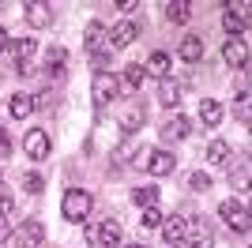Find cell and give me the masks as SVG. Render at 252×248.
I'll use <instances>...</instances> for the list:
<instances>
[{
    "mask_svg": "<svg viewBox=\"0 0 252 248\" xmlns=\"http://www.w3.org/2000/svg\"><path fill=\"white\" fill-rule=\"evenodd\" d=\"M91 207H94V199H91L87 188H68V192H64V203H61V215L68 218V222H83V218L91 215Z\"/></svg>",
    "mask_w": 252,
    "mask_h": 248,
    "instance_id": "6da1fadb",
    "label": "cell"
},
{
    "mask_svg": "<svg viewBox=\"0 0 252 248\" xmlns=\"http://www.w3.org/2000/svg\"><path fill=\"white\" fill-rule=\"evenodd\" d=\"M87 241H91V245H102V248H117L125 241V229H121L117 218H105V222H98V226L87 229Z\"/></svg>",
    "mask_w": 252,
    "mask_h": 248,
    "instance_id": "7a4b0ae2",
    "label": "cell"
},
{
    "mask_svg": "<svg viewBox=\"0 0 252 248\" xmlns=\"http://www.w3.org/2000/svg\"><path fill=\"white\" fill-rule=\"evenodd\" d=\"M185 245L189 248H215V233H211L207 218H189V226H185Z\"/></svg>",
    "mask_w": 252,
    "mask_h": 248,
    "instance_id": "3957f363",
    "label": "cell"
},
{
    "mask_svg": "<svg viewBox=\"0 0 252 248\" xmlns=\"http://www.w3.org/2000/svg\"><path fill=\"white\" fill-rule=\"evenodd\" d=\"M91 91H94V102H98V105H109V102H117V98H121V83H117V75L98 72L94 83H91Z\"/></svg>",
    "mask_w": 252,
    "mask_h": 248,
    "instance_id": "277c9868",
    "label": "cell"
},
{
    "mask_svg": "<svg viewBox=\"0 0 252 248\" xmlns=\"http://www.w3.org/2000/svg\"><path fill=\"white\" fill-rule=\"evenodd\" d=\"M23 151H27V158H34V162H45V158H49V132H45V128H31V132L23 135Z\"/></svg>",
    "mask_w": 252,
    "mask_h": 248,
    "instance_id": "5b68a950",
    "label": "cell"
},
{
    "mask_svg": "<svg viewBox=\"0 0 252 248\" xmlns=\"http://www.w3.org/2000/svg\"><path fill=\"white\" fill-rule=\"evenodd\" d=\"M42 241H45V226L38 218H27V222L15 229V245L19 248H42Z\"/></svg>",
    "mask_w": 252,
    "mask_h": 248,
    "instance_id": "8992f818",
    "label": "cell"
},
{
    "mask_svg": "<svg viewBox=\"0 0 252 248\" xmlns=\"http://www.w3.org/2000/svg\"><path fill=\"white\" fill-rule=\"evenodd\" d=\"M143 169L155 173V177H169L177 169V158L169 155V151H147V155H143Z\"/></svg>",
    "mask_w": 252,
    "mask_h": 248,
    "instance_id": "52a82bcc",
    "label": "cell"
},
{
    "mask_svg": "<svg viewBox=\"0 0 252 248\" xmlns=\"http://www.w3.org/2000/svg\"><path fill=\"white\" fill-rule=\"evenodd\" d=\"M219 215H222V222L230 229H237V233H249V211H245L237 199H226V203L219 207Z\"/></svg>",
    "mask_w": 252,
    "mask_h": 248,
    "instance_id": "ba28073f",
    "label": "cell"
},
{
    "mask_svg": "<svg viewBox=\"0 0 252 248\" xmlns=\"http://www.w3.org/2000/svg\"><path fill=\"white\" fill-rule=\"evenodd\" d=\"M23 19L31 23L34 31H45V27H53V8L45 0H31V4H23Z\"/></svg>",
    "mask_w": 252,
    "mask_h": 248,
    "instance_id": "9c48e42d",
    "label": "cell"
},
{
    "mask_svg": "<svg viewBox=\"0 0 252 248\" xmlns=\"http://www.w3.org/2000/svg\"><path fill=\"white\" fill-rule=\"evenodd\" d=\"M222 27L230 38H241L245 27H249V15H245V4H226V15H222Z\"/></svg>",
    "mask_w": 252,
    "mask_h": 248,
    "instance_id": "30bf717a",
    "label": "cell"
},
{
    "mask_svg": "<svg viewBox=\"0 0 252 248\" xmlns=\"http://www.w3.org/2000/svg\"><path fill=\"white\" fill-rule=\"evenodd\" d=\"M147 124V109L139 102H128L125 109H121V132H128V135H136L139 128Z\"/></svg>",
    "mask_w": 252,
    "mask_h": 248,
    "instance_id": "8fae6325",
    "label": "cell"
},
{
    "mask_svg": "<svg viewBox=\"0 0 252 248\" xmlns=\"http://www.w3.org/2000/svg\"><path fill=\"white\" fill-rule=\"evenodd\" d=\"M222 61L230 64V68H245V64H249V45H245L241 38H230L222 45Z\"/></svg>",
    "mask_w": 252,
    "mask_h": 248,
    "instance_id": "7c38bea8",
    "label": "cell"
},
{
    "mask_svg": "<svg viewBox=\"0 0 252 248\" xmlns=\"http://www.w3.org/2000/svg\"><path fill=\"white\" fill-rule=\"evenodd\" d=\"M185 226H189V218H181V215H173V218H162V237H166V245H185Z\"/></svg>",
    "mask_w": 252,
    "mask_h": 248,
    "instance_id": "4fadbf2b",
    "label": "cell"
},
{
    "mask_svg": "<svg viewBox=\"0 0 252 248\" xmlns=\"http://www.w3.org/2000/svg\"><path fill=\"white\" fill-rule=\"evenodd\" d=\"M136 34H139L136 23H117L113 31H109V49H125V45H132Z\"/></svg>",
    "mask_w": 252,
    "mask_h": 248,
    "instance_id": "5bb4252c",
    "label": "cell"
},
{
    "mask_svg": "<svg viewBox=\"0 0 252 248\" xmlns=\"http://www.w3.org/2000/svg\"><path fill=\"white\" fill-rule=\"evenodd\" d=\"M158 102L166 105V109H173V105L181 102V87L173 75H166V79H158Z\"/></svg>",
    "mask_w": 252,
    "mask_h": 248,
    "instance_id": "9a60e30c",
    "label": "cell"
},
{
    "mask_svg": "<svg viewBox=\"0 0 252 248\" xmlns=\"http://www.w3.org/2000/svg\"><path fill=\"white\" fill-rule=\"evenodd\" d=\"M121 91H139V87H143V64H125V72H121Z\"/></svg>",
    "mask_w": 252,
    "mask_h": 248,
    "instance_id": "2e32d148",
    "label": "cell"
},
{
    "mask_svg": "<svg viewBox=\"0 0 252 248\" xmlns=\"http://www.w3.org/2000/svg\"><path fill=\"white\" fill-rule=\"evenodd\" d=\"M31 113H34V94H27V91L11 94V117H15V121H27Z\"/></svg>",
    "mask_w": 252,
    "mask_h": 248,
    "instance_id": "e0dca14e",
    "label": "cell"
},
{
    "mask_svg": "<svg viewBox=\"0 0 252 248\" xmlns=\"http://www.w3.org/2000/svg\"><path fill=\"white\" fill-rule=\"evenodd\" d=\"M181 61H189V64L203 61V38H196V34H189V38L181 41Z\"/></svg>",
    "mask_w": 252,
    "mask_h": 248,
    "instance_id": "ac0fdd59",
    "label": "cell"
},
{
    "mask_svg": "<svg viewBox=\"0 0 252 248\" xmlns=\"http://www.w3.org/2000/svg\"><path fill=\"white\" fill-rule=\"evenodd\" d=\"M230 158H233V151H230L226 139H215V143L207 147V162L211 165H230Z\"/></svg>",
    "mask_w": 252,
    "mask_h": 248,
    "instance_id": "d6986e66",
    "label": "cell"
},
{
    "mask_svg": "<svg viewBox=\"0 0 252 248\" xmlns=\"http://www.w3.org/2000/svg\"><path fill=\"white\" fill-rule=\"evenodd\" d=\"M166 19L169 23H189L192 19V4L189 0H169L166 4Z\"/></svg>",
    "mask_w": 252,
    "mask_h": 248,
    "instance_id": "ffe728a7",
    "label": "cell"
},
{
    "mask_svg": "<svg viewBox=\"0 0 252 248\" xmlns=\"http://www.w3.org/2000/svg\"><path fill=\"white\" fill-rule=\"evenodd\" d=\"M200 121L207 124V128H219V121H222V105L215 102V98H207V102H200Z\"/></svg>",
    "mask_w": 252,
    "mask_h": 248,
    "instance_id": "44dd1931",
    "label": "cell"
},
{
    "mask_svg": "<svg viewBox=\"0 0 252 248\" xmlns=\"http://www.w3.org/2000/svg\"><path fill=\"white\" fill-rule=\"evenodd\" d=\"M162 135H166V139H185V135H189V121H185V117H173V121H166L162 124Z\"/></svg>",
    "mask_w": 252,
    "mask_h": 248,
    "instance_id": "7402d4cb",
    "label": "cell"
},
{
    "mask_svg": "<svg viewBox=\"0 0 252 248\" xmlns=\"http://www.w3.org/2000/svg\"><path fill=\"white\" fill-rule=\"evenodd\" d=\"M8 49L19 57V64H27V61L34 57V49H38V41H34V38H19V41H11Z\"/></svg>",
    "mask_w": 252,
    "mask_h": 248,
    "instance_id": "603a6c76",
    "label": "cell"
},
{
    "mask_svg": "<svg viewBox=\"0 0 252 248\" xmlns=\"http://www.w3.org/2000/svg\"><path fill=\"white\" fill-rule=\"evenodd\" d=\"M143 72L158 75V79H166V75H169V57H166V53H151V61H147V68H143Z\"/></svg>",
    "mask_w": 252,
    "mask_h": 248,
    "instance_id": "cb8c5ba5",
    "label": "cell"
},
{
    "mask_svg": "<svg viewBox=\"0 0 252 248\" xmlns=\"http://www.w3.org/2000/svg\"><path fill=\"white\" fill-rule=\"evenodd\" d=\"M252 94L249 91H241V94H237V102H233V113H237V121H241V124H249L252 121Z\"/></svg>",
    "mask_w": 252,
    "mask_h": 248,
    "instance_id": "d4e9b609",
    "label": "cell"
},
{
    "mask_svg": "<svg viewBox=\"0 0 252 248\" xmlns=\"http://www.w3.org/2000/svg\"><path fill=\"white\" fill-rule=\"evenodd\" d=\"M230 185L237 188V192H245V188H249V162H237L230 169Z\"/></svg>",
    "mask_w": 252,
    "mask_h": 248,
    "instance_id": "484cf974",
    "label": "cell"
},
{
    "mask_svg": "<svg viewBox=\"0 0 252 248\" xmlns=\"http://www.w3.org/2000/svg\"><path fill=\"white\" fill-rule=\"evenodd\" d=\"M132 199H136L139 207H158V188H155V185L136 188V192H132Z\"/></svg>",
    "mask_w": 252,
    "mask_h": 248,
    "instance_id": "4316f807",
    "label": "cell"
},
{
    "mask_svg": "<svg viewBox=\"0 0 252 248\" xmlns=\"http://www.w3.org/2000/svg\"><path fill=\"white\" fill-rule=\"evenodd\" d=\"M64 64H68V53H64L61 45H53V49H49V68H53V75H64Z\"/></svg>",
    "mask_w": 252,
    "mask_h": 248,
    "instance_id": "83f0119b",
    "label": "cell"
},
{
    "mask_svg": "<svg viewBox=\"0 0 252 248\" xmlns=\"http://www.w3.org/2000/svg\"><path fill=\"white\" fill-rule=\"evenodd\" d=\"M143 229H158L162 226V211L158 207H143V222H139Z\"/></svg>",
    "mask_w": 252,
    "mask_h": 248,
    "instance_id": "f1b7e54d",
    "label": "cell"
},
{
    "mask_svg": "<svg viewBox=\"0 0 252 248\" xmlns=\"http://www.w3.org/2000/svg\"><path fill=\"white\" fill-rule=\"evenodd\" d=\"M189 188L192 192H211V177L203 173V169H196V173L189 177Z\"/></svg>",
    "mask_w": 252,
    "mask_h": 248,
    "instance_id": "f546056e",
    "label": "cell"
},
{
    "mask_svg": "<svg viewBox=\"0 0 252 248\" xmlns=\"http://www.w3.org/2000/svg\"><path fill=\"white\" fill-rule=\"evenodd\" d=\"M23 188H27V192H31V196H38V192H42L45 188V181L38 173H23Z\"/></svg>",
    "mask_w": 252,
    "mask_h": 248,
    "instance_id": "4dcf8cb0",
    "label": "cell"
},
{
    "mask_svg": "<svg viewBox=\"0 0 252 248\" xmlns=\"http://www.w3.org/2000/svg\"><path fill=\"white\" fill-rule=\"evenodd\" d=\"M11 211H15V196H11V192H8V188H4V185H0V215H4V218H8V215H11Z\"/></svg>",
    "mask_w": 252,
    "mask_h": 248,
    "instance_id": "1f68e13d",
    "label": "cell"
},
{
    "mask_svg": "<svg viewBox=\"0 0 252 248\" xmlns=\"http://www.w3.org/2000/svg\"><path fill=\"white\" fill-rule=\"evenodd\" d=\"M8 155H11V143H8V132L0 128V162H8Z\"/></svg>",
    "mask_w": 252,
    "mask_h": 248,
    "instance_id": "d6a6232c",
    "label": "cell"
},
{
    "mask_svg": "<svg viewBox=\"0 0 252 248\" xmlns=\"http://www.w3.org/2000/svg\"><path fill=\"white\" fill-rule=\"evenodd\" d=\"M11 237V226H8V218L0 215V241H8Z\"/></svg>",
    "mask_w": 252,
    "mask_h": 248,
    "instance_id": "836d02e7",
    "label": "cell"
},
{
    "mask_svg": "<svg viewBox=\"0 0 252 248\" xmlns=\"http://www.w3.org/2000/svg\"><path fill=\"white\" fill-rule=\"evenodd\" d=\"M8 45H11V38H8V31H4V27H0V53L8 49Z\"/></svg>",
    "mask_w": 252,
    "mask_h": 248,
    "instance_id": "e575fe53",
    "label": "cell"
},
{
    "mask_svg": "<svg viewBox=\"0 0 252 248\" xmlns=\"http://www.w3.org/2000/svg\"><path fill=\"white\" fill-rule=\"evenodd\" d=\"M128 248H147V245H128Z\"/></svg>",
    "mask_w": 252,
    "mask_h": 248,
    "instance_id": "d590c367",
    "label": "cell"
}]
</instances>
